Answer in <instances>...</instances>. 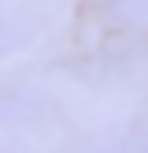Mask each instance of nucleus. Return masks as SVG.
Returning <instances> with one entry per match:
<instances>
[{"label": "nucleus", "instance_id": "obj_1", "mask_svg": "<svg viewBox=\"0 0 148 153\" xmlns=\"http://www.w3.org/2000/svg\"><path fill=\"white\" fill-rule=\"evenodd\" d=\"M36 113H45V99H40V95L0 90V126H27Z\"/></svg>", "mask_w": 148, "mask_h": 153}, {"label": "nucleus", "instance_id": "obj_2", "mask_svg": "<svg viewBox=\"0 0 148 153\" xmlns=\"http://www.w3.org/2000/svg\"><path fill=\"white\" fill-rule=\"evenodd\" d=\"M32 36V23L23 18H9V14H0V54H14L23 41Z\"/></svg>", "mask_w": 148, "mask_h": 153}, {"label": "nucleus", "instance_id": "obj_4", "mask_svg": "<svg viewBox=\"0 0 148 153\" xmlns=\"http://www.w3.org/2000/svg\"><path fill=\"white\" fill-rule=\"evenodd\" d=\"M0 153H14V149H5V144H0Z\"/></svg>", "mask_w": 148, "mask_h": 153}, {"label": "nucleus", "instance_id": "obj_3", "mask_svg": "<svg viewBox=\"0 0 148 153\" xmlns=\"http://www.w3.org/2000/svg\"><path fill=\"white\" fill-rule=\"evenodd\" d=\"M117 14L130 23H148V0H117Z\"/></svg>", "mask_w": 148, "mask_h": 153}]
</instances>
